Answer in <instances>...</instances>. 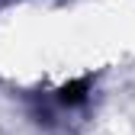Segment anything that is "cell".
Returning a JSON list of instances; mask_svg holds the SVG:
<instances>
[{
    "label": "cell",
    "mask_w": 135,
    "mask_h": 135,
    "mask_svg": "<svg viewBox=\"0 0 135 135\" xmlns=\"http://www.w3.org/2000/svg\"><path fill=\"white\" fill-rule=\"evenodd\" d=\"M84 90H87V80L68 84V87L61 90V103H80V100H84Z\"/></svg>",
    "instance_id": "cell-1"
}]
</instances>
